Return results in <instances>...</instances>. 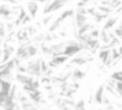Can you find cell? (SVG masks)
<instances>
[{
  "instance_id": "6",
  "label": "cell",
  "mask_w": 122,
  "mask_h": 110,
  "mask_svg": "<svg viewBox=\"0 0 122 110\" xmlns=\"http://www.w3.org/2000/svg\"><path fill=\"white\" fill-rule=\"evenodd\" d=\"M14 49L12 46H10L7 42L4 43V48H3V58L0 61V63H4L6 61H8L10 59V57L11 56L12 53H13Z\"/></svg>"
},
{
  "instance_id": "14",
  "label": "cell",
  "mask_w": 122,
  "mask_h": 110,
  "mask_svg": "<svg viewBox=\"0 0 122 110\" xmlns=\"http://www.w3.org/2000/svg\"><path fill=\"white\" fill-rule=\"evenodd\" d=\"M87 21V17L85 16V14H81V13H78L76 12V15H75V23H76V27H80L82 26L83 24H85Z\"/></svg>"
},
{
  "instance_id": "21",
  "label": "cell",
  "mask_w": 122,
  "mask_h": 110,
  "mask_svg": "<svg viewBox=\"0 0 122 110\" xmlns=\"http://www.w3.org/2000/svg\"><path fill=\"white\" fill-rule=\"evenodd\" d=\"M111 78L113 79V80H116V81H121L122 80V72L117 71V72L112 73V76H111Z\"/></svg>"
},
{
  "instance_id": "33",
  "label": "cell",
  "mask_w": 122,
  "mask_h": 110,
  "mask_svg": "<svg viewBox=\"0 0 122 110\" xmlns=\"http://www.w3.org/2000/svg\"><path fill=\"white\" fill-rule=\"evenodd\" d=\"M7 27H8V32H11L13 30V27H14V24L13 23H8L7 24Z\"/></svg>"
},
{
  "instance_id": "22",
  "label": "cell",
  "mask_w": 122,
  "mask_h": 110,
  "mask_svg": "<svg viewBox=\"0 0 122 110\" xmlns=\"http://www.w3.org/2000/svg\"><path fill=\"white\" fill-rule=\"evenodd\" d=\"M109 5L111 6L112 9H116L119 6H121V0H112V1H110Z\"/></svg>"
},
{
  "instance_id": "7",
  "label": "cell",
  "mask_w": 122,
  "mask_h": 110,
  "mask_svg": "<svg viewBox=\"0 0 122 110\" xmlns=\"http://www.w3.org/2000/svg\"><path fill=\"white\" fill-rule=\"evenodd\" d=\"M27 8H28V11L30 12V16L31 18H35L36 14H37V11H38V5L35 1H30L29 3H27Z\"/></svg>"
},
{
  "instance_id": "19",
  "label": "cell",
  "mask_w": 122,
  "mask_h": 110,
  "mask_svg": "<svg viewBox=\"0 0 122 110\" xmlns=\"http://www.w3.org/2000/svg\"><path fill=\"white\" fill-rule=\"evenodd\" d=\"M99 36H100V39L104 42V43H108L110 40H111V36L110 34L107 33V31L105 30H102L101 33H99Z\"/></svg>"
},
{
  "instance_id": "25",
  "label": "cell",
  "mask_w": 122,
  "mask_h": 110,
  "mask_svg": "<svg viewBox=\"0 0 122 110\" xmlns=\"http://www.w3.org/2000/svg\"><path fill=\"white\" fill-rule=\"evenodd\" d=\"M40 70H41V74L42 73H46V71L48 70V64L44 61V60H41L40 59Z\"/></svg>"
},
{
  "instance_id": "11",
  "label": "cell",
  "mask_w": 122,
  "mask_h": 110,
  "mask_svg": "<svg viewBox=\"0 0 122 110\" xmlns=\"http://www.w3.org/2000/svg\"><path fill=\"white\" fill-rule=\"evenodd\" d=\"M16 79H17L20 83L25 84V83H30V82H32L33 77H30V76H26V75H24L23 73H18V74L16 75Z\"/></svg>"
},
{
  "instance_id": "2",
  "label": "cell",
  "mask_w": 122,
  "mask_h": 110,
  "mask_svg": "<svg viewBox=\"0 0 122 110\" xmlns=\"http://www.w3.org/2000/svg\"><path fill=\"white\" fill-rule=\"evenodd\" d=\"M70 0H52L51 1L43 10V13H49V12H52L55 11L59 9H61L62 7H64Z\"/></svg>"
},
{
  "instance_id": "12",
  "label": "cell",
  "mask_w": 122,
  "mask_h": 110,
  "mask_svg": "<svg viewBox=\"0 0 122 110\" xmlns=\"http://www.w3.org/2000/svg\"><path fill=\"white\" fill-rule=\"evenodd\" d=\"M92 60V58H88V57H83V56H76V57H73L71 60V64H76V65H84L86 64L87 62Z\"/></svg>"
},
{
  "instance_id": "3",
  "label": "cell",
  "mask_w": 122,
  "mask_h": 110,
  "mask_svg": "<svg viewBox=\"0 0 122 110\" xmlns=\"http://www.w3.org/2000/svg\"><path fill=\"white\" fill-rule=\"evenodd\" d=\"M26 73L34 76V77H40L41 75V70H40V59H37L35 61H31L29 63V65L26 67Z\"/></svg>"
},
{
  "instance_id": "36",
  "label": "cell",
  "mask_w": 122,
  "mask_h": 110,
  "mask_svg": "<svg viewBox=\"0 0 122 110\" xmlns=\"http://www.w3.org/2000/svg\"><path fill=\"white\" fill-rule=\"evenodd\" d=\"M2 41H3V38H2V37H1V36H0V44H1V43H2Z\"/></svg>"
},
{
  "instance_id": "26",
  "label": "cell",
  "mask_w": 122,
  "mask_h": 110,
  "mask_svg": "<svg viewBox=\"0 0 122 110\" xmlns=\"http://www.w3.org/2000/svg\"><path fill=\"white\" fill-rule=\"evenodd\" d=\"M114 35L118 38H121V36H122V27H121V25L114 29Z\"/></svg>"
},
{
  "instance_id": "23",
  "label": "cell",
  "mask_w": 122,
  "mask_h": 110,
  "mask_svg": "<svg viewBox=\"0 0 122 110\" xmlns=\"http://www.w3.org/2000/svg\"><path fill=\"white\" fill-rule=\"evenodd\" d=\"M73 107H74L75 109H84V108H85V101H84V99L78 100L76 103H74Z\"/></svg>"
},
{
  "instance_id": "34",
  "label": "cell",
  "mask_w": 122,
  "mask_h": 110,
  "mask_svg": "<svg viewBox=\"0 0 122 110\" xmlns=\"http://www.w3.org/2000/svg\"><path fill=\"white\" fill-rule=\"evenodd\" d=\"M86 11H87V13H90V14H92V15H93V14L95 13L94 8H90V9H88V10H86Z\"/></svg>"
},
{
  "instance_id": "8",
  "label": "cell",
  "mask_w": 122,
  "mask_h": 110,
  "mask_svg": "<svg viewBox=\"0 0 122 110\" xmlns=\"http://www.w3.org/2000/svg\"><path fill=\"white\" fill-rule=\"evenodd\" d=\"M103 96H104V86L103 85H100L98 87V89L96 90L94 96H93V99H94V101L98 104H102V99H103Z\"/></svg>"
},
{
  "instance_id": "28",
  "label": "cell",
  "mask_w": 122,
  "mask_h": 110,
  "mask_svg": "<svg viewBox=\"0 0 122 110\" xmlns=\"http://www.w3.org/2000/svg\"><path fill=\"white\" fill-rule=\"evenodd\" d=\"M90 36L92 38H97L99 36V31L97 29H92V32L90 33Z\"/></svg>"
},
{
  "instance_id": "16",
  "label": "cell",
  "mask_w": 122,
  "mask_h": 110,
  "mask_svg": "<svg viewBox=\"0 0 122 110\" xmlns=\"http://www.w3.org/2000/svg\"><path fill=\"white\" fill-rule=\"evenodd\" d=\"M10 13H11V11L8 8L7 5H5V4L0 5V15H3L4 17L8 18Z\"/></svg>"
},
{
  "instance_id": "37",
  "label": "cell",
  "mask_w": 122,
  "mask_h": 110,
  "mask_svg": "<svg viewBox=\"0 0 122 110\" xmlns=\"http://www.w3.org/2000/svg\"><path fill=\"white\" fill-rule=\"evenodd\" d=\"M1 55H2V50L0 49V57H1Z\"/></svg>"
},
{
  "instance_id": "30",
  "label": "cell",
  "mask_w": 122,
  "mask_h": 110,
  "mask_svg": "<svg viewBox=\"0 0 122 110\" xmlns=\"http://www.w3.org/2000/svg\"><path fill=\"white\" fill-rule=\"evenodd\" d=\"M30 20H31V17H30V15H27V14H26V15L24 16V18L22 19L21 24H22V25H25V24H27L28 22H30Z\"/></svg>"
},
{
  "instance_id": "17",
  "label": "cell",
  "mask_w": 122,
  "mask_h": 110,
  "mask_svg": "<svg viewBox=\"0 0 122 110\" xmlns=\"http://www.w3.org/2000/svg\"><path fill=\"white\" fill-rule=\"evenodd\" d=\"M117 19H118L117 17H112V18H109V19L107 20V22L105 23V25H104V27H103V30L108 31L109 29H111L112 27H113L114 24L116 23Z\"/></svg>"
},
{
  "instance_id": "9",
  "label": "cell",
  "mask_w": 122,
  "mask_h": 110,
  "mask_svg": "<svg viewBox=\"0 0 122 110\" xmlns=\"http://www.w3.org/2000/svg\"><path fill=\"white\" fill-rule=\"evenodd\" d=\"M28 95H29V98L35 103H40L41 99H42V96H41V93L37 90H34V91H30V92H28Z\"/></svg>"
},
{
  "instance_id": "32",
  "label": "cell",
  "mask_w": 122,
  "mask_h": 110,
  "mask_svg": "<svg viewBox=\"0 0 122 110\" xmlns=\"http://www.w3.org/2000/svg\"><path fill=\"white\" fill-rule=\"evenodd\" d=\"M51 18V15H50V16H48V17L43 18V19H42V23H43V25H47Z\"/></svg>"
},
{
  "instance_id": "10",
  "label": "cell",
  "mask_w": 122,
  "mask_h": 110,
  "mask_svg": "<svg viewBox=\"0 0 122 110\" xmlns=\"http://www.w3.org/2000/svg\"><path fill=\"white\" fill-rule=\"evenodd\" d=\"M71 15H73V10L72 9H70V10H67V11H63L54 21H56L58 24H61V22H63L65 19H67L68 17H70Z\"/></svg>"
},
{
  "instance_id": "27",
  "label": "cell",
  "mask_w": 122,
  "mask_h": 110,
  "mask_svg": "<svg viewBox=\"0 0 122 110\" xmlns=\"http://www.w3.org/2000/svg\"><path fill=\"white\" fill-rule=\"evenodd\" d=\"M98 10L99 11H103V12H105V13H109V12H111L112 11V8H109V7H107V6H100V7H98Z\"/></svg>"
},
{
  "instance_id": "13",
  "label": "cell",
  "mask_w": 122,
  "mask_h": 110,
  "mask_svg": "<svg viewBox=\"0 0 122 110\" xmlns=\"http://www.w3.org/2000/svg\"><path fill=\"white\" fill-rule=\"evenodd\" d=\"M19 13H18V16H17V18L15 19V21H14V26L15 27H18L20 24H21V21H22V19L24 18V16L27 14L26 13V11L24 10V8H22V7H19V11H18Z\"/></svg>"
},
{
  "instance_id": "24",
  "label": "cell",
  "mask_w": 122,
  "mask_h": 110,
  "mask_svg": "<svg viewBox=\"0 0 122 110\" xmlns=\"http://www.w3.org/2000/svg\"><path fill=\"white\" fill-rule=\"evenodd\" d=\"M114 87H115L114 90L118 93V95H119V97H120L121 94H122V82H121V81H117V82H115Z\"/></svg>"
},
{
  "instance_id": "31",
  "label": "cell",
  "mask_w": 122,
  "mask_h": 110,
  "mask_svg": "<svg viewBox=\"0 0 122 110\" xmlns=\"http://www.w3.org/2000/svg\"><path fill=\"white\" fill-rule=\"evenodd\" d=\"M76 12L81 13V14H86V13H87V11H86V9H85L84 7H78Z\"/></svg>"
},
{
  "instance_id": "1",
  "label": "cell",
  "mask_w": 122,
  "mask_h": 110,
  "mask_svg": "<svg viewBox=\"0 0 122 110\" xmlns=\"http://www.w3.org/2000/svg\"><path fill=\"white\" fill-rule=\"evenodd\" d=\"M82 50H83V48H82V45L80 44L79 41L77 42V41L70 40V41H66V44L64 46L62 55H68L70 57V56H71V55L79 53Z\"/></svg>"
},
{
  "instance_id": "35",
  "label": "cell",
  "mask_w": 122,
  "mask_h": 110,
  "mask_svg": "<svg viewBox=\"0 0 122 110\" xmlns=\"http://www.w3.org/2000/svg\"><path fill=\"white\" fill-rule=\"evenodd\" d=\"M0 1H4V2L11 3V4H16V3H17V1H16V0H0Z\"/></svg>"
},
{
  "instance_id": "4",
  "label": "cell",
  "mask_w": 122,
  "mask_h": 110,
  "mask_svg": "<svg viewBox=\"0 0 122 110\" xmlns=\"http://www.w3.org/2000/svg\"><path fill=\"white\" fill-rule=\"evenodd\" d=\"M99 58L100 60L102 61V63L105 65V66H108L112 63V59L111 57V50L110 49H101L99 51Z\"/></svg>"
},
{
  "instance_id": "5",
  "label": "cell",
  "mask_w": 122,
  "mask_h": 110,
  "mask_svg": "<svg viewBox=\"0 0 122 110\" xmlns=\"http://www.w3.org/2000/svg\"><path fill=\"white\" fill-rule=\"evenodd\" d=\"M69 59V56L68 55H52V59L51 61L49 63V65L51 67H55V66H58L64 62H66L67 60Z\"/></svg>"
},
{
  "instance_id": "38",
  "label": "cell",
  "mask_w": 122,
  "mask_h": 110,
  "mask_svg": "<svg viewBox=\"0 0 122 110\" xmlns=\"http://www.w3.org/2000/svg\"><path fill=\"white\" fill-rule=\"evenodd\" d=\"M30 1H35V2H36V1H38V0H30Z\"/></svg>"
},
{
  "instance_id": "18",
  "label": "cell",
  "mask_w": 122,
  "mask_h": 110,
  "mask_svg": "<svg viewBox=\"0 0 122 110\" xmlns=\"http://www.w3.org/2000/svg\"><path fill=\"white\" fill-rule=\"evenodd\" d=\"M71 76H72V77L74 79H82L86 76V73L83 72V71H81V70H79V69H75L71 73Z\"/></svg>"
},
{
  "instance_id": "29",
  "label": "cell",
  "mask_w": 122,
  "mask_h": 110,
  "mask_svg": "<svg viewBox=\"0 0 122 110\" xmlns=\"http://www.w3.org/2000/svg\"><path fill=\"white\" fill-rule=\"evenodd\" d=\"M0 36L2 38H4L6 36V30H5V26L2 22H0Z\"/></svg>"
},
{
  "instance_id": "20",
  "label": "cell",
  "mask_w": 122,
  "mask_h": 110,
  "mask_svg": "<svg viewBox=\"0 0 122 110\" xmlns=\"http://www.w3.org/2000/svg\"><path fill=\"white\" fill-rule=\"evenodd\" d=\"M92 16H93V18H94V20L96 22H100L104 18H107L108 17V13H101L100 11H95V13Z\"/></svg>"
},
{
  "instance_id": "15",
  "label": "cell",
  "mask_w": 122,
  "mask_h": 110,
  "mask_svg": "<svg viewBox=\"0 0 122 110\" xmlns=\"http://www.w3.org/2000/svg\"><path fill=\"white\" fill-rule=\"evenodd\" d=\"M28 56L29 57H31V56H34L37 55L38 53V47L35 46V45H31L30 43L28 45Z\"/></svg>"
}]
</instances>
